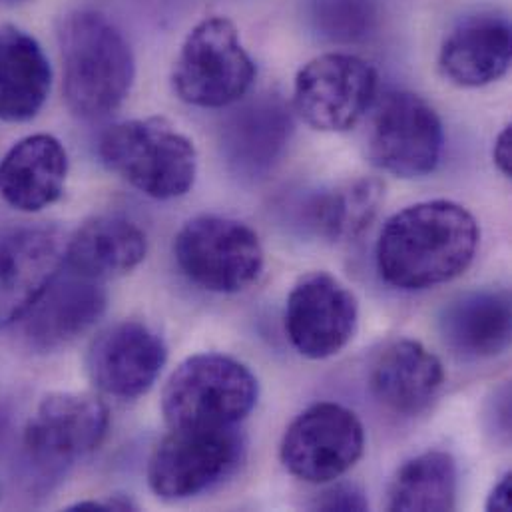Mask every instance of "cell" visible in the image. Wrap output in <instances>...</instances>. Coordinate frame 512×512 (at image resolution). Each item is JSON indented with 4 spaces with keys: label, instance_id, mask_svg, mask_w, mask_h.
Instances as JSON below:
<instances>
[{
    "label": "cell",
    "instance_id": "6da1fadb",
    "mask_svg": "<svg viewBox=\"0 0 512 512\" xmlns=\"http://www.w3.org/2000/svg\"><path fill=\"white\" fill-rule=\"evenodd\" d=\"M479 242V224L467 208L449 200L421 202L387 220L375 248L377 269L397 289H429L465 273Z\"/></svg>",
    "mask_w": 512,
    "mask_h": 512
},
{
    "label": "cell",
    "instance_id": "7a4b0ae2",
    "mask_svg": "<svg viewBox=\"0 0 512 512\" xmlns=\"http://www.w3.org/2000/svg\"><path fill=\"white\" fill-rule=\"evenodd\" d=\"M56 34L70 112L82 120L114 114L136 78L134 52L124 32L102 12L80 8L60 18Z\"/></svg>",
    "mask_w": 512,
    "mask_h": 512
},
{
    "label": "cell",
    "instance_id": "3957f363",
    "mask_svg": "<svg viewBox=\"0 0 512 512\" xmlns=\"http://www.w3.org/2000/svg\"><path fill=\"white\" fill-rule=\"evenodd\" d=\"M102 164L152 200L186 196L198 178V150L166 118H136L108 128L98 144Z\"/></svg>",
    "mask_w": 512,
    "mask_h": 512
},
{
    "label": "cell",
    "instance_id": "277c9868",
    "mask_svg": "<svg viewBox=\"0 0 512 512\" xmlns=\"http://www.w3.org/2000/svg\"><path fill=\"white\" fill-rule=\"evenodd\" d=\"M256 375L238 359L198 353L182 361L162 393L170 429L236 427L256 407Z\"/></svg>",
    "mask_w": 512,
    "mask_h": 512
},
{
    "label": "cell",
    "instance_id": "5b68a950",
    "mask_svg": "<svg viewBox=\"0 0 512 512\" xmlns=\"http://www.w3.org/2000/svg\"><path fill=\"white\" fill-rule=\"evenodd\" d=\"M256 76L236 24L210 16L188 32L172 68V88L190 106L228 108L250 92Z\"/></svg>",
    "mask_w": 512,
    "mask_h": 512
},
{
    "label": "cell",
    "instance_id": "8992f818",
    "mask_svg": "<svg viewBox=\"0 0 512 512\" xmlns=\"http://www.w3.org/2000/svg\"><path fill=\"white\" fill-rule=\"evenodd\" d=\"M182 273L212 293H240L263 271V248L256 232L232 218L198 216L182 226L174 240Z\"/></svg>",
    "mask_w": 512,
    "mask_h": 512
},
{
    "label": "cell",
    "instance_id": "52a82bcc",
    "mask_svg": "<svg viewBox=\"0 0 512 512\" xmlns=\"http://www.w3.org/2000/svg\"><path fill=\"white\" fill-rule=\"evenodd\" d=\"M246 443L238 427L172 429L148 463V485L164 501L198 497L236 473Z\"/></svg>",
    "mask_w": 512,
    "mask_h": 512
},
{
    "label": "cell",
    "instance_id": "ba28073f",
    "mask_svg": "<svg viewBox=\"0 0 512 512\" xmlns=\"http://www.w3.org/2000/svg\"><path fill=\"white\" fill-rule=\"evenodd\" d=\"M443 148V122L419 94L391 90L375 104L367 154L379 170L407 180L429 176L439 168Z\"/></svg>",
    "mask_w": 512,
    "mask_h": 512
},
{
    "label": "cell",
    "instance_id": "9c48e42d",
    "mask_svg": "<svg viewBox=\"0 0 512 512\" xmlns=\"http://www.w3.org/2000/svg\"><path fill=\"white\" fill-rule=\"evenodd\" d=\"M377 86V70L367 60L327 52L297 72L293 108L313 130L347 132L375 104Z\"/></svg>",
    "mask_w": 512,
    "mask_h": 512
},
{
    "label": "cell",
    "instance_id": "30bf717a",
    "mask_svg": "<svg viewBox=\"0 0 512 512\" xmlns=\"http://www.w3.org/2000/svg\"><path fill=\"white\" fill-rule=\"evenodd\" d=\"M110 427L108 407L88 393L46 395L24 427V451L42 473L60 475L94 453Z\"/></svg>",
    "mask_w": 512,
    "mask_h": 512
},
{
    "label": "cell",
    "instance_id": "8fae6325",
    "mask_svg": "<svg viewBox=\"0 0 512 512\" xmlns=\"http://www.w3.org/2000/svg\"><path fill=\"white\" fill-rule=\"evenodd\" d=\"M365 451V429L359 417L339 403H317L305 409L285 431L279 457L297 479L325 485L343 477Z\"/></svg>",
    "mask_w": 512,
    "mask_h": 512
},
{
    "label": "cell",
    "instance_id": "7c38bea8",
    "mask_svg": "<svg viewBox=\"0 0 512 512\" xmlns=\"http://www.w3.org/2000/svg\"><path fill=\"white\" fill-rule=\"evenodd\" d=\"M357 321L355 295L325 271L303 275L287 297L285 333L303 357L337 355L353 339Z\"/></svg>",
    "mask_w": 512,
    "mask_h": 512
},
{
    "label": "cell",
    "instance_id": "4fadbf2b",
    "mask_svg": "<svg viewBox=\"0 0 512 512\" xmlns=\"http://www.w3.org/2000/svg\"><path fill=\"white\" fill-rule=\"evenodd\" d=\"M168 361L164 337L148 323L126 319L90 343L86 369L92 383L116 399H138L158 381Z\"/></svg>",
    "mask_w": 512,
    "mask_h": 512
},
{
    "label": "cell",
    "instance_id": "5bb4252c",
    "mask_svg": "<svg viewBox=\"0 0 512 512\" xmlns=\"http://www.w3.org/2000/svg\"><path fill=\"white\" fill-rule=\"evenodd\" d=\"M56 226H20L0 236V329L20 321L64 267Z\"/></svg>",
    "mask_w": 512,
    "mask_h": 512
},
{
    "label": "cell",
    "instance_id": "9a60e30c",
    "mask_svg": "<svg viewBox=\"0 0 512 512\" xmlns=\"http://www.w3.org/2000/svg\"><path fill=\"white\" fill-rule=\"evenodd\" d=\"M102 283L64 265L22 317L26 345L36 353H52L88 333L108 305Z\"/></svg>",
    "mask_w": 512,
    "mask_h": 512
},
{
    "label": "cell",
    "instance_id": "2e32d148",
    "mask_svg": "<svg viewBox=\"0 0 512 512\" xmlns=\"http://www.w3.org/2000/svg\"><path fill=\"white\" fill-rule=\"evenodd\" d=\"M293 134V116L277 92L259 94L224 122L222 146L228 164L250 180L265 178L281 160Z\"/></svg>",
    "mask_w": 512,
    "mask_h": 512
},
{
    "label": "cell",
    "instance_id": "e0dca14e",
    "mask_svg": "<svg viewBox=\"0 0 512 512\" xmlns=\"http://www.w3.org/2000/svg\"><path fill=\"white\" fill-rule=\"evenodd\" d=\"M511 60V22L499 12L465 16L447 34L439 52L443 76L463 88H481L501 80Z\"/></svg>",
    "mask_w": 512,
    "mask_h": 512
},
{
    "label": "cell",
    "instance_id": "ac0fdd59",
    "mask_svg": "<svg viewBox=\"0 0 512 512\" xmlns=\"http://www.w3.org/2000/svg\"><path fill=\"white\" fill-rule=\"evenodd\" d=\"M66 178L64 144L50 134H30L0 160V200L16 212L38 214L62 198Z\"/></svg>",
    "mask_w": 512,
    "mask_h": 512
},
{
    "label": "cell",
    "instance_id": "d6986e66",
    "mask_svg": "<svg viewBox=\"0 0 512 512\" xmlns=\"http://www.w3.org/2000/svg\"><path fill=\"white\" fill-rule=\"evenodd\" d=\"M443 383L445 369L441 359L413 339L387 345L369 369L373 397L399 415L425 411L439 395Z\"/></svg>",
    "mask_w": 512,
    "mask_h": 512
},
{
    "label": "cell",
    "instance_id": "ffe728a7",
    "mask_svg": "<svg viewBox=\"0 0 512 512\" xmlns=\"http://www.w3.org/2000/svg\"><path fill=\"white\" fill-rule=\"evenodd\" d=\"M52 66L40 42L16 24H0V120L22 124L44 108Z\"/></svg>",
    "mask_w": 512,
    "mask_h": 512
},
{
    "label": "cell",
    "instance_id": "44dd1931",
    "mask_svg": "<svg viewBox=\"0 0 512 512\" xmlns=\"http://www.w3.org/2000/svg\"><path fill=\"white\" fill-rule=\"evenodd\" d=\"M148 254L144 230L116 214L86 220L68 240L64 265L80 275L106 281L136 269Z\"/></svg>",
    "mask_w": 512,
    "mask_h": 512
},
{
    "label": "cell",
    "instance_id": "7402d4cb",
    "mask_svg": "<svg viewBox=\"0 0 512 512\" xmlns=\"http://www.w3.org/2000/svg\"><path fill=\"white\" fill-rule=\"evenodd\" d=\"M511 331V297L505 291L465 293L441 313L445 343L465 357L501 355L511 343Z\"/></svg>",
    "mask_w": 512,
    "mask_h": 512
},
{
    "label": "cell",
    "instance_id": "603a6c76",
    "mask_svg": "<svg viewBox=\"0 0 512 512\" xmlns=\"http://www.w3.org/2000/svg\"><path fill=\"white\" fill-rule=\"evenodd\" d=\"M385 186L377 178H355L311 194L299 208L303 226L327 242L359 238L379 214Z\"/></svg>",
    "mask_w": 512,
    "mask_h": 512
},
{
    "label": "cell",
    "instance_id": "cb8c5ba5",
    "mask_svg": "<svg viewBox=\"0 0 512 512\" xmlns=\"http://www.w3.org/2000/svg\"><path fill=\"white\" fill-rule=\"evenodd\" d=\"M459 473L449 453L429 451L405 463L389 489V511L443 512L457 507Z\"/></svg>",
    "mask_w": 512,
    "mask_h": 512
},
{
    "label": "cell",
    "instance_id": "d4e9b609",
    "mask_svg": "<svg viewBox=\"0 0 512 512\" xmlns=\"http://www.w3.org/2000/svg\"><path fill=\"white\" fill-rule=\"evenodd\" d=\"M313 30L335 44L369 38L379 24V0H311Z\"/></svg>",
    "mask_w": 512,
    "mask_h": 512
},
{
    "label": "cell",
    "instance_id": "484cf974",
    "mask_svg": "<svg viewBox=\"0 0 512 512\" xmlns=\"http://www.w3.org/2000/svg\"><path fill=\"white\" fill-rule=\"evenodd\" d=\"M311 509L325 512H363L369 511V503L359 487L343 483V485H335V487L323 491L313 501Z\"/></svg>",
    "mask_w": 512,
    "mask_h": 512
},
{
    "label": "cell",
    "instance_id": "4316f807",
    "mask_svg": "<svg viewBox=\"0 0 512 512\" xmlns=\"http://www.w3.org/2000/svg\"><path fill=\"white\" fill-rule=\"evenodd\" d=\"M68 512H108V511H138V505L130 497L114 495L110 499H98V501H78L70 507Z\"/></svg>",
    "mask_w": 512,
    "mask_h": 512
},
{
    "label": "cell",
    "instance_id": "83f0119b",
    "mask_svg": "<svg viewBox=\"0 0 512 512\" xmlns=\"http://www.w3.org/2000/svg\"><path fill=\"white\" fill-rule=\"evenodd\" d=\"M493 160L499 168V172L507 178L512 176V126H505L493 146Z\"/></svg>",
    "mask_w": 512,
    "mask_h": 512
},
{
    "label": "cell",
    "instance_id": "f1b7e54d",
    "mask_svg": "<svg viewBox=\"0 0 512 512\" xmlns=\"http://www.w3.org/2000/svg\"><path fill=\"white\" fill-rule=\"evenodd\" d=\"M512 475L507 473L491 491L487 509L489 511L509 512L512 511Z\"/></svg>",
    "mask_w": 512,
    "mask_h": 512
},
{
    "label": "cell",
    "instance_id": "f546056e",
    "mask_svg": "<svg viewBox=\"0 0 512 512\" xmlns=\"http://www.w3.org/2000/svg\"><path fill=\"white\" fill-rule=\"evenodd\" d=\"M26 2H30V0H0V6H20Z\"/></svg>",
    "mask_w": 512,
    "mask_h": 512
}]
</instances>
